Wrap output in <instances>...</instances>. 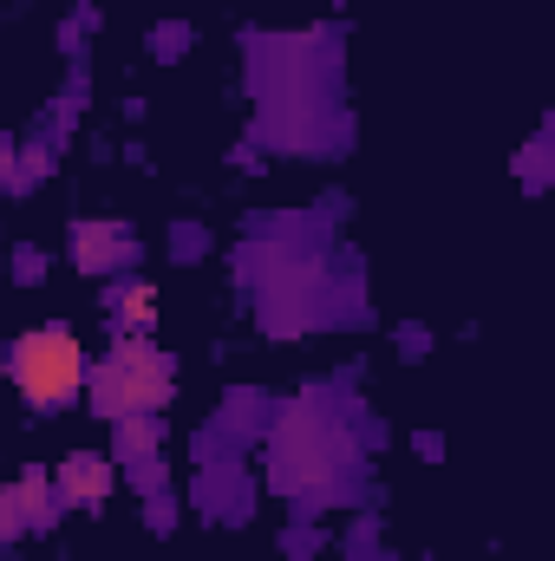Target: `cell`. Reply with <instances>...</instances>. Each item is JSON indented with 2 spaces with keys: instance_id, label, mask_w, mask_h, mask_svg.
<instances>
[{
  "instance_id": "cell-1",
  "label": "cell",
  "mask_w": 555,
  "mask_h": 561,
  "mask_svg": "<svg viewBox=\"0 0 555 561\" xmlns=\"http://www.w3.org/2000/svg\"><path fill=\"white\" fill-rule=\"evenodd\" d=\"M7 373H13V386H20L26 405L53 412V405H66L86 386V353H79V340L66 327H39V333H20L13 340Z\"/></svg>"
},
{
  "instance_id": "cell-2",
  "label": "cell",
  "mask_w": 555,
  "mask_h": 561,
  "mask_svg": "<svg viewBox=\"0 0 555 561\" xmlns=\"http://www.w3.org/2000/svg\"><path fill=\"white\" fill-rule=\"evenodd\" d=\"M92 399L112 419H138V412L170 399V359L157 346H144V340H118V353L99 366V392Z\"/></svg>"
},
{
  "instance_id": "cell-3",
  "label": "cell",
  "mask_w": 555,
  "mask_h": 561,
  "mask_svg": "<svg viewBox=\"0 0 555 561\" xmlns=\"http://www.w3.org/2000/svg\"><path fill=\"white\" fill-rule=\"evenodd\" d=\"M59 483H66L72 503H105V490H112V463H105V457H66Z\"/></svg>"
}]
</instances>
